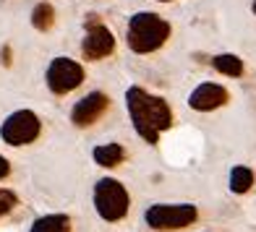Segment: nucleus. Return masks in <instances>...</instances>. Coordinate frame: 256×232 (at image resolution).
<instances>
[{"label": "nucleus", "instance_id": "nucleus-4", "mask_svg": "<svg viewBox=\"0 0 256 232\" xmlns=\"http://www.w3.org/2000/svg\"><path fill=\"white\" fill-rule=\"evenodd\" d=\"M146 225L152 230H183L196 219V206L194 204H154L146 209Z\"/></svg>", "mask_w": 256, "mask_h": 232}, {"label": "nucleus", "instance_id": "nucleus-3", "mask_svg": "<svg viewBox=\"0 0 256 232\" xmlns=\"http://www.w3.org/2000/svg\"><path fill=\"white\" fill-rule=\"evenodd\" d=\"M131 199H128V191L118 180L112 178H102L94 188V209L104 222H118L126 217Z\"/></svg>", "mask_w": 256, "mask_h": 232}, {"label": "nucleus", "instance_id": "nucleus-8", "mask_svg": "<svg viewBox=\"0 0 256 232\" xmlns=\"http://www.w3.org/2000/svg\"><path fill=\"white\" fill-rule=\"evenodd\" d=\"M108 94H102V91H92V94H86L84 99L76 102V107L71 112V120L78 125V128H86V125L97 123L102 118V112L108 110Z\"/></svg>", "mask_w": 256, "mask_h": 232}, {"label": "nucleus", "instance_id": "nucleus-7", "mask_svg": "<svg viewBox=\"0 0 256 232\" xmlns=\"http://www.w3.org/2000/svg\"><path fill=\"white\" fill-rule=\"evenodd\" d=\"M112 50H115V37L108 26H102V24L86 26V37H84V44H81V52H84L86 60L108 57Z\"/></svg>", "mask_w": 256, "mask_h": 232}, {"label": "nucleus", "instance_id": "nucleus-11", "mask_svg": "<svg viewBox=\"0 0 256 232\" xmlns=\"http://www.w3.org/2000/svg\"><path fill=\"white\" fill-rule=\"evenodd\" d=\"M29 232H71V219L66 214H48L40 217Z\"/></svg>", "mask_w": 256, "mask_h": 232}, {"label": "nucleus", "instance_id": "nucleus-1", "mask_svg": "<svg viewBox=\"0 0 256 232\" xmlns=\"http://www.w3.org/2000/svg\"><path fill=\"white\" fill-rule=\"evenodd\" d=\"M126 107H128V115H131L136 133L146 144H157L160 133L168 131L172 123L170 104L162 97H154L149 91H144L142 86H131L126 91Z\"/></svg>", "mask_w": 256, "mask_h": 232}, {"label": "nucleus", "instance_id": "nucleus-18", "mask_svg": "<svg viewBox=\"0 0 256 232\" xmlns=\"http://www.w3.org/2000/svg\"><path fill=\"white\" fill-rule=\"evenodd\" d=\"M160 3H170V0H160Z\"/></svg>", "mask_w": 256, "mask_h": 232}, {"label": "nucleus", "instance_id": "nucleus-14", "mask_svg": "<svg viewBox=\"0 0 256 232\" xmlns=\"http://www.w3.org/2000/svg\"><path fill=\"white\" fill-rule=\"evenodd\" d=\"M251 185H254V172L248 167H232L230 170V191L232 193H246L251 191Z\"/></svg>", "mask_w": 256, "mask_h": 232}, {"label": "nucleus", "instance_id": "nucleus-17", "mask_svg": "<svg viewBox=\"0 0 256 232\" xmlns=\"http://www.w3.org/2000/svg\"><path fill=\"white\" fill-rule=\"evenodd\" d=\"M254 13H256V0H254Z\"/></svg>", "mask_w": 256, "mask_h": 232}, {"label": "nucleus", "instance_id": "nucleus-9", "mask_svg": "<svg viewBox=\"0 0 256 232\" xmlns=\"http://www.w3.org/2000/svg\"><path fill=\"white\" fill-rule=\"evenodd\" d=\"M225 102H228V89L220 86V84H202V86H196L188 97V104L199 112L217 110V107H222Z\"/></svg>", "mask_w": 256, "mask_h": 232}, {"label": "nucleus", "instance_id": "nucleus-13", "mask_svg": "<svg viewBox=\"0 0 256 232\" xmlns=\"http://www.w3.org/2000/svg\"><path fill=\"white\" fill-rule=\"evenodd\" d=\"M32 24H34V29L48 31L55 24V8L50 3H37L32 10Z\"/></svg>", "mask_w": 256, "mask_h": 232}, {"label": "nucleus", "instance_id": "nucleus-6", "mask_svg": "<svg viewBox=\"0 0 256 232\" xmlns=\"http://www.w3.org/2000/svg\"><path fill=\"white\" fill-rule=\"evenodd\" d=\"M84 81V68L71 57H55L48 68V86L55 94H68L81 86Z\"/></svg>", "mask_w": 256, "mask_h": 232}, {"label": "nucleus", "instance_id": "nucleus-10", "mask_svg": "<svg viewBox=\"0 0 256 232\" xmlns=\"http://www.w3.org/2000/svg\"><path fill=\"white\" fill-rule=\"evenodd\" d=\"M126 159V152L120 144H102L94 149V162L100 167H118Z\"/></svg>", "mask_w": 256, "mask_h": 232}, {"label": "nucleus", "instance_id": "nucleus-2", "mask_svg": "<svg viewBox=\"0 0 256 232\" xmlns=\"http://www.w3.org/2000/svg\"><path fill=\"white\" fill-rule=\"evenodd\" d=\"M170 37V24L162 16L157 13H146V10H142V13L131 16V21H128V31H126V42L128 47H131L134 52H154L160 50L162 44L168 42Z\"/></svg>", "mask_w": 256, "mask_h": 232}, {"label": "nucleus", "instance_id": "nucleus-12", "mask_svg": "<svg viewBox=\"0 0 256 232\" xmlns=\"http://www.w3.org/2000/svg\"><path fill=\"white\" fill-rule=\"evenodd\" d=\"M212 65L217 68L222 76H230V78H238L240 73H243V60L238 55H214L212 57Z\"/></svg>", "mask_w": 256, "mask_h": 232}, {"label": "nucleus", "instance_id": "nucleus-15", "mask_svg": "<svg viewBox=\"0 0 256 232\" xmlns=\"http://www.w3.org/2000/svg\"><path fill=\"white\" fill-rule=\"evenodd\" d=\"M10 206H16V196L10 191H0V217L10 212Z\"/></svg>", "mask_w": 256, "mask_h": 232}, {"label": "nucleus", "instance_id": "nucleus-5", "mask_svg": "<svg viewBox=\"0 0 256 232\" xmlns=\"http://www.w3.org/2000/svg\"><path fill=\"white\" fill-rule=\"evenodd\" d=\"M40 128H42L40 118L32 110H18L14 115H8L6 123L0 125V136L10 146H24V144H32L40 136Z\"/></svg>", "mask_w": 256, "mask_h": 232}, {"label": "nucleus", "instance_id": "nucleus-16", "mask_svg": "<svg viewBox=\"0 0 256 232\" xmlns=\"http://www.w3.org/2000/svg\"><path fill=\"white\" fill-rule=\"evenodd\" d=\"M10 172V165H8V159L6 157H0V180H3L6 175Z\"/></svg>", "mask_w": 256, "mask_h": 232}]
</instances>
